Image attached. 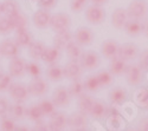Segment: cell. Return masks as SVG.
Here are the masks:
<instances>
[{"label": "cell", "mask_w": 148, "mask_h": 131, "mask_svg": "<svg viewBox=\"0 0 148 131\" xmlns=\"http://www.w3.org/2000/svg\"><path fill=\"white\" fill-rule=\"evenodd\" d=\"M98 80L101 83V86L102 88H108V86H112L113 83H114V76L112 75V72L108 70V71H100L97 73Z\"/></svg>", "instance_id": "cell-37"}, {"label": "cell", "mask_w": 148, "mask_h": 131, "mask_svg": "<svg viewBox=\"0 0 148 131\" xmlns=\"http://www.w3.org/2000/svg\"><path fill=\"white\" fill-rule=\"evenodd\" d=\"M25 116L29 118V119H31L33 122H36V121L40 119V118H43L44 117V113H43L40 106H39V103L32 104V105L29 106V108H26Z\"/></svg>", "instance_id": "cell-30"}, {"label": "cell", "mask_w": 148, "mask_h": 131, "mask_svg": "<svg viewBox=\"0 0 148 131\" xmlns=\"http://www.w3.org/2000/svg\"><path fill=\"white\" fill-rule=\"evenodd\" d=\"M49 130L52 131H59L68 128V115L62 111H55L51 116H49L47 122Z\"/></svg>", "instance_id": "cell-8"}, {"label": "cell", "mask_w": 148, "mask_h": 131, "mask_svg": "<svg viewBox=\"0 0 148 131\" xmlns=\"http://www.w3.org/2000/svg\"><path fill=\"white\" fill-rule=\"evenodd\" d=\"M53 104L56 105V108H66L70 104L71 96L69 93V90L65 86H58L55 89L52 93V99Z\"/></svg>", "instance_id": "cell-12"}, {"label": "cell", "mask_w": 148, "mask_h": 131, "mask_svg": "<svg viewBox=\"0 0 148 131\" xmlns=\"http://www.w3.org/2000/svg\"><path fill=\"white\" fill-rule=\"evenodd\" d=\"M136 104L142 109H148V88H140L135 93Z\"/></svg>", "instance_id": "cell-35"}, {"label": "cell", "mask_w": 148, "mask_h": 131, "mask_svg": "<svg viewBox=\"0 0 148 131\" xmlns=\"http://www.w3.org/2000/svg\"><path fill=\"white\" fill-rule=\"evenodd\" d=\"M123 30H125V32L129 37H138V35L142 33V21L129 18L126 22L125 27H123Z\"/></svg>", "instance_id": "cell-24"}, {"label": "cell", "mask_w": 148, "mask_h": 131, "mask_svg": "<svg viewBox=\"0 0 148 131\" xmlns=\"http://www.w3.org/2000/svg\"><path fill=\"white\" fill-rule=\"evenodd\" d=\"M70 25H71V18H70L69 14H66V13H56V14L51 16L50 27L55 31V33L69 30Z\"/></svg>", "instance_id": "cell-10"}, {"label": "cell", "mask_w": 148, "mask_h": 131, "mask_svg": "<svg viewBox=\"0 0 148 131\" xmlns=\"http://www.w3.org/2000/svg\"><path fill=\"white\" fill-rule=\"evenodd\" d=\"M8 93L12 99L19 103H24L30 96L27 85L23 84V83H12L8 89Z\"/></svg>", "instance_id": "cell-9"}, {"label": "cell", "mask_w": 148, "mask_h": 131, "mask_svg": "<svg viewBox=\"0 0 148 131\" xmlns=\"http://www.w3.org/2000/svg\"><path fill=\"white\" fill-rule=\"evenodd\" d=\"M46 78L51 81H60L64 78L63 67H60L57 63L49 65V67L46 70Z\"/></svg>", "instance_id": "cell-27"}, {"label": "cell", "mask_w": 148, "mask_h": 131, "mask_svg": "<svg viewBox=\"0 0 148 131\" xmlns=\"http://www.w3.org/2000/svg\"><path fill=\"white\" fill-rule=\"evenodd\" d=\"M27 89L30 94H32V96L42 97V96H45L49 91V83L40 76L32 77V80L27 85Z\"/></svg>", "instance_id": "cell-6"}, {"label": "cell", "mask_w": 148, "mask_h": 131, "mask_svg": "<svg viewBox=\"0 0 148 131\" xmlns=\"http://www.w3.org/2000/svg\"><path fill=\"white\" fill-rule=\"evenodd\" d=\"M51 13L50 11L46 8H39L37 10L33 16H32V21L33 25L37 29H46L50 26V20H51Z\"/></svg>", "instance_id": "cell-14"}, {"label": "cell", "mask_w": 148, "mask_h": 131, "mask_svg": "<svg viewBox=\"0 0 148 131\" xmlns=\"http://www.w3.org/2000/svg\"><path fill=\"white\" fill-rule=\"evenodd\" d=\"M65 51H66V54L70 59H79L81 58V54H82V46H79L75 40H71L68 46L65 47Z\"/></svg>", "instance_id": "cell-33"}, {"label": "cell", "mask_w": 148, "mask_h": 131, "mask_svg": "<svg viewBox=\"0 0 148 131\" xmlns=\"http://www.w3.org/2000/svg\"><path fill=\"white\" fill-rule=\"evenodd\" d=\"M128 19H129V16H128L127 10L121 8V7L114 10V12L112 13V17H110L112 26L115 27L116 30H123Z\"/></svg>", "instance_id": "cell-16"}, {"label": "cell", "mask_w": 148, "mask_h": 131, "mask_svg": "<svg viewBox=\"0 0 148 131\" xmlns=\"http://www.w3.org/2000/svg\"><path fill=\"white\" fill-rule=\"evenodd\" d=\"M45 44L42 43V41H32L29 46H27V52H29V56L37 60V59H42V56H43V52L45 50Z\"/></svg>", "instance_id": "cell-28"}, {"label": "cell", "mask_w": 148, "mask_h": 131, "mask_svg": "<svg viewBox=\"0 0 148 131\" xmlns=\"http://www.w3.org/2000/svg\"><path fill=\"white\" fill-rule=\"evenodd\" d=\"M59 58H60V50L55 46H51V47H45L42 56V60L47 65H51V64H56L59 60Z\"/></svg>", "instance_id": "cell-25"}, {"label": "cell", "mask_w": 148, "mask_h": 131, "mask_svg": "<svg viewBox=\"0 0 148 131\" xmlns=\"http://www.w3.org/2000/svg\"><path fill=\"white\" fill-rule=\"evenodd\" d=\"M142 34L148 38V17L142 20Z\"/></svg>", "instance_id": "cell-49"}, {"label": "cell", "mask_w": 148, "mask_h": 131, "mask_svg": "<svg viewBox=\"0 0 148 131\" xmlns=\"http://www.w3.org/2000/svg\"><path fill=\"white\" fill-rule=\"evenodd\" d=\"M0 14H1V3H0Z\"/></svg>", "instance_id": "cell-51"}, {"label": "cell", "mask_w": 148, "mask_h": 131, "mask_svg": "<svg viewBox=\"0 0 148 131\" xmlns=\"http://www.w3.org/2000/svg\"><path fill=\"white\" fill-rule=\"evenodd\" d=\"M84 69L82 67L79 59H70V62L65 64V66L63 67V72H64V77L72 80L76 79H81L82 75H83Z\"/></svg>", "instance_id": "cell-7"}, {"label": "cell", "mask_w": 148, "mask_h": 131, "mask_svg": "<svg viewBox=\"0 0 148 131\" xmlns=\"http://www.w3.org/2000/svg\"><path fill=\"white\" fill-rule=\"evenodd\" d=\"M127 99H128V92L122 86L113 88L109 91V102L113 105L121 106L127 102Z\"/></svg>", "instance_id": "cell-19"}, {"label": "cell", "mask_w": 148, "mask_h": 131, "mask_svg": "<svg viewBox=\"0 0 148 131\" xmlns=\"http://www.w3.org/2000/svg\"><path fill=\"white\" fill-rule=\"evenodd\" d=\"M79 63L84 70L90 71V70H95L100 66L101 59H100L98 53H96L94 51H85V52H82V54H81Z\"/></svg>", "instance_id": "cell-11"}, {"label": "cell", "mask_w": 148, "mask_h": 131, "mask_svg": "<svg viewBox=\"0 0 148 131\" xmlns=\"http://www.w3.org/2000/svg\"><path fill=\"white\" fill-rule=\"evenodd\" d=\"M119 49L120 45L114 39H107L101 45V53L106 59H113L119 56Z\"/></svg>", "instance_id": "cell-18"}, {"label": "cell", "mask_w": 148, "mask_h": 131, "mask_svg": "<svg viewBox=\"0 0 148 131\" xmlns=\"http://www.w3.org/2000/svg\"><path fill=\"white\" fill-rule=\"evenodd\" d=\"M138 129L139 130H143V131H148V117L147 118H143V119L140 121Z\"/></svg>", "instance_id": "cell-48"}, {"label": "cell", "mask_w": 148, "mask_h": 131, "mask_svg": "<svg viewBox=\"0 0 148 131\" xmlns=\"http://www.w3.org/2000/svg\"><path fill=\"white\" fill-rule=\"evenodd\" d=\"M69 90V93L71 98L72 97H76L78 98L82 93L85 92V89H84V83L81 80V79H76V80H72V83L70 84V86L68 88Z\"/></svg>", "instance_id": "cell-36"}, {"label": "cell", "mask_w": 148, "mask_h": 131, "mask_svg": "<svg viewBox=\"0 0 148 131\" xmlns=\"http://www.w3.org/2000/svg\"><path fill=\"white\" fill-rule=\"evenodd\" d=\"M0 73H1V71H0Z\"/></svg>", "instance_id": "cell-52"}, {"label": "cell", "mask_w": 148, "mask_h": 131, "mask_svg": "<svg viewBox=\"0 0 148 131\" xmlns=\"http://www.w3.org/2000/svg\"><path fill=\"white\" fill-rule=\"evenodd\" d=\"M108 111H109V109L104 102L95 99V102L91 106L89 116H91L92 118H95V119H101V118H104L108 115Z\"/></svg>", "instance_id": "cell-23"}, {"label": "cell", "mask_w": 148, "mask_h": 131, "mask_svg": "<svg viewBox=\"0 0 148 131\" xmlns=\"http://www.w3.org/2000/svg\"><path fill=\"white\" fill-rule=\"evenodd\" d=\"M83 83H84V89H85V91H88V92H97L98 90L102 88L100 80H98L97 75H91V76H89Z\"/></svg>", "instance_id": "cell-31"}, {"label": "cell", "mask_w": 148, "mask_h": 131, "mask_svg": "<svg viewBox=\"0 0 148 131\" xmlns=\"http://www.w3.org/2000/svg\"><path fill=\"white\" fill-rule=\"evenodd\" d=\"M89 0H71L70 3V8L71 11H73L75 13H78V12H82L88 5Z\"/></svg>", "instance_id": "cell-43"}, {"label": "cell", "mask_w": 148, "mask_h": 131, "mask_svg": "<svg viewBox=\"0 0 148 131\" xmlns=\"http://www.w3.org/2000/svg\"><path fill=\"white\" fill-rule=\"evenodd\" d=\"M127 66H128V62L117 56L113 59H110L109 71L112 72L113 76H122V75H125Z\"/></svg>", "instance_id": "cell-21"}, {"label": "cell", "mask_w": 148, "mask_h": 131, "mask_svg": "<svg viewBox=\"0 0 148 131\" xmlns=\"http://www.w3.org/2000/svg\"><path fill=\"white\" fill-rule=\"evenodd\" d=\"M57 1L58 0H37V3L40 6V8H46V10L52 8L57 4Z\"/></svg>", "instance_id": "cell-46"}, {"label": "cell", "mask_w": 148, "mask_h": 131, "mask_svg": "<svg viewBox=\"0 0 148 131\" xmlns=\"http://www.w3.org/2000/svg\"><path fill=\"white\" fill-rule=\"evenodd\" d=\"M73 39V35L69 30L65 31H60V32H56L55 37H53V46L62 50H65V47L68 46V44Z\"/></svg>", "instance_id": "cell-20"}, {"label": "cell", "mask_w": 148, "mask_h": 131, "mask_svg": "<svg viewBox=\"0 0 148 131\" xmlns=\"http://www.w3.org/2000/svg\"><path fill=\"white\" fill-rule=\"evenodd\" d=\"M73 40L79 46H89L94 40V32L89 27H78L73 33Z\"/></svg>", "instance_id": "cell-15"}, {"label": "cell", "mask_w": 148, "mask_h": 131, "mask_svg": "<svg viewBox=\"0 0 148 131\" xmlns=\"http://www.w3.org/2000/svg\"><path fill=\"white\" fill-rule=\"evenodd\" d=\"M143 75L145 71L139 64H128L125 72L126 80L130 86H140L143 81Z\"/></svg>", "instance_id": "cell-3"}, {"label": "cell", "mask_w": 148, "mask_h": 131, "mask_svg": "<svg viewBox=\"0 0 148 131\" xmlns=\"http://www.w3.org/2000/svg\"><path fill=\"white\" fill-rule=\"evenodd\" d=\"M26 73H29L31 77L40 76L42 69L36 62H30V63H26Z\"/></svg>", "instance_id": "cell-42"}, {"label": "cell", "mask_w": 148, "mask_h": 131, "mask_svg": "<svg viewBox=\"0 0 148 131\" xmlns=\"http://www.w3.org/2000/svg\"><path fill=\"white\" fill-rule=\"evenodd\" d=\"M12 31H14V29H13V25H12L10 18L6 16L0 17V34L6 35V34H10Z\"/></svg>", "instance_id": "cell-38"}, {"label": "cell", "mask_w": 148, "mask_h": 131, "mask_svg": "<svg viewBox=\"0 0 148 131\" xmlns=\"http://www.w3.org/2000/svg\"><path fill=\"white\" fill-rule=\"evenodd\" d=\"M21 47L17 44L14 39H4L0 43V56H3L5 58H12L19 56Z\"/></svg>", "instance_id": "cell-13"}, {"label": "cell", "mask_w": 148, "mask_h": 131, "mask_svg": "<svg viewBox=\"0 0 148 131\" xmlns=\"http://www.w3.org/2000/svg\"><path fill=\"white\" fill-rule=\"evenodd\" d=\"M36 124H34V128H33V130H43V131H45V130H49V126H47V123H45L44 121H43V118H40V119H38V121H36L34 122Z\"/></svg>", "instance_id": "cell-47"}, {"label": "cell", "mask_w": 148, "mask_h": 131, "mask_svg": "<svg viewBox=\"0 0 148 131\" xmlns=\"http://www.w3.org/2000/svg\"><path fill=\"white\" fill-rule=\"evenodd\" d=\"M140 51H139V47L133 44V43H126V44H122L120 45V49H119V57L123 58L125 60L130 62L134 60L135 58H138Z\"/></svg>", "instance_id": "cell-17"}, {"label": "cell", "mask_w": 148, "mask_h": 131, "mask_svg": "<svg viewBox=\"0 0 148 131\" xmlns=\"http://www.w3.org/2000/svg\"><path fill=\"white\" fill-rule=\"evenodd\" d=\"M11 84H12V76L5 72L0 73V92L8 91Z\"/></svg>", "instance_id": "cell-40"}, {"label": "cell", "mask_w": 148, "mask_h": 131, "mask_svg": "<svg viewBox=\"0 0 148 131\" xmlns=\"http://www.w3.org/2000/svg\"><path fill=\"white\" fill-rule=\"evenodd\" d=\"M92 5H98V6H104L109 0H89Z\"/></svg>", "instance_id": "cell-50"}, {"label": "cell", "mask_w": 148, "mask_h": 131, "mask_svg": "<svg viewBox=\"0 0 148 131\" xmlns=\"http://www.w3.org/2000/svg\"><path fill=\"white\" fill-rule=\"evenodd\" d=\"M106 10L103 6L98 5H90L85 8V19L91 25H101L106 20Z\"/></svg>", "instance_id": "cell-2"}, {"label": "cell", "mask_w": 148, "mask_h": 131, "mask_svg": "<svg viewBox=\"0 0 148 131\" xmlns=\"http://www.w3.org/2000/svg\"><path fill=\"white\" fill-rule=\"evenodd\" d=\"M126 10L129 18L132 19H138L142 21L148 17V4L146 0H132Z\"/></svg>", "instance_id": "cell-1"}, {"label": "cell", "mask_w": 148, "mask_h": 131, "mask_svg": "<svg viewBox=\"0 0 148 131\" xmlns=\"http://www.w3.org/2000/svg\"><path fill=\"white\" fill-rule=\"evenodd\" d=\"M39 106L44 113V117L45 116H51L55 111H56V105L53 104V102L51 99H43L40 103H39Z\"/></svg>", "instance_id": "cell-39"}, {"label": "cell", "mask_w": 148, "mask_h": 131, "mask_svg": "<svg viewBox=\"0 0 148 131\" xmlns=\"http://www.w3.org/2000/svg\"><path fill=\"white\" fill-rule=\"evenodd\" d=\"M10 20L13 25V29L14 30H18V29H29V20L26 18V16L20 12V13L13 16V17H10Z\"/></svg>", "instance_id": "cell-32"}, {"label": "cell", "mask_w": 148, "mask_h": 131, "mask_svg": "<svg viewBox=\"0 0 148 131\" xmlns=\"http://www.w3.org/2000/svg\"><path fill=\"white\" fill-rule=\"evenodd\" d=\"M20 5L17 0H4L1 3V13L8 18L20 13Z\"/></svg>", "instance_id": "cell-22"}, {"label": "cell", "mask_w": 148, "mask_h": 131, "mask_svg": "<svg viewBox=\"0 0 148 131\" xmlns=\"http://www.w3.org/2000/svg\"><path fill=\"white\" fill-rule=\"evenodd\" d=\"M77 99H78V108H79V110L89 116L90 110H91V106H92V104L95 102V98H92L90 94H87L84 92V93L81 94Z\"/></svg>", "instance_id": "cell-29"}, {"label": "cell", "mask_w": 148, "mask_h": 131, "mask_svg": "<svg viewBox=\"0 0 148 131\" xmlns=\"http://www.w3.org/2000/svg\"><path fill=\"white\" fill-rule=\"evenodd\" d=\"M68 128L71 130H85L88 128V115L81 110L68 116Z\"/></svg>", "instance_id": "cell-4"}, {"label": "cell", "mask_w": 148, "mask_h": 131, "mask_svg": "<svg viewBox=\"0 0 148 131\" xmlns=\"http://www.w3.org/2000/svg\"><path fill=\"white\" fill-rule=\"evenodd\" d=\"M14 31H16L14 40L20 47H27L33 41L32 34L29 32V29H18Z\"/></svg>", "instance_id": "cell-26"}, {"label": "cell", "mask_w": 148, "mask_h": 131, "mask_svg": "<svg viewBox=\"0 0 148 131\" xmlns=\"http://www.w3.org/2000/svg\"><path fill=\"white\" fill-rule=\"evenodd\" d=\"M8 73L12 78H21L26 75V62L19 56L10 58Z\"/></svg>", "instance_id": "cell-5"}, {"label": "cell", "mask_w": 148, "mask_h": 131, "mask_svg": "<svg viewBox=\"0 0 148 131\" xmlns=\"http://www.w3.org/2000/svg\"><path fill=\"white\" fill-rule=\"evenodd\" d=\"M16 124L14 121L12 117H7L4 116L1 117V122H0V130H4V131H13L16 130Z\"/></svg>", "instance_id": "cell-41"}, {"label": "cell", "mask_w": 148, "mask_h": 131, "mask_svg": "<svg viewBox=\"0 0 148 131\" xmlns=\"http://www.w3.org/2000/svg\"><path fill=\"white\" fill-rule=\"evenodd\" d=\"M34 1H37V0H34Z\"/></svg>", "instance_id": "cell-53"}, {"label": "cell", "mask_w": 148, "mask_h": 131, "mask_svg": "<svg viewBox=\"0 0 148 131\" xmlns=\"http://www.w3.org/2000/svg\"><path fill=\"white\" fill-rule=\"evenodd\" d=\"M8 109H10L8 100L5 97H0V118L8 113Z\"/></svg>", "instance_id": "cell-45"}, {"label": "cell", "mask_w": 148, "mask_h": 131, "mask_svg": "<svg viewBox=\"0 0 148 131\" xmlns=\"http://www.w3.org/2000/svg\"><path fill=\"white\" fill-rule=\"evenodd\" d=\"M25 110H26V108L23 105V103L16 102L14 104L10 105L8 112L13 119H21V118H24V116H25Z\"/></svg>", "instance_id": "cell-34"}, {"label": "cell", "mask_w": 148, "mask_h": 131, "mask_svg": "<svg viewBox=\"0 0 148 131\" xmlns=\"http://www.w3.org/2000/svg\"><path fill=\"white\" fill-rule=\"evenodd\" d=\"M138 58H139L138 64L141 66V69L145 71V72H148V49H146L141 53H139Z\"/></svg>", "instance_id": "cell-44"}]
</instances>
